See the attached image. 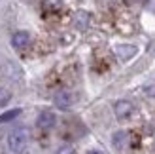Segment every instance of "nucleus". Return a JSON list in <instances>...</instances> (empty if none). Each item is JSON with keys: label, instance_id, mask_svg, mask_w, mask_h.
Returning a JSON list of instances; mask_svg holds the SVG:
<instances>
[{"label": "nucleus", "instance_id": "f8f14e48", "mask_svg": "<svg viewBox=\"0 0 155 154\" xmlns=\"http://www.w3.org/2000/svg\"><path fill=\"white\" fill-rule=\"evenodd\" d=\"M57 154H78L74 147H70V145H66V147H61Z\"/></svg>", "mask_w": 155, "mask_h": 154}, {"label": "nucleus", "instance_id": "0eeeda50", "mask_svg": "<svg viewBox=\"0 0 155 154\" xmlns=\"http://www.w3.org/2000/svg\"><path fill=\"white\" fill-rule=\"evenodd\" d=\"M63 10V0H42V12L45 15H55Z\"/></svg>", "mask_w": 155, "mask_h": 154}, {"label": "nucleus", "instance_id": "2eb2a0df", "mask_svg": "<svg viewBox=\"0 0 155 154\" xmlns=\"http://www.w3.org/2000/svg\"><path fill=\"white\" fill-rule=\"evenodd\" d=\"M136 2H146V0H136Z\"/></svg>", "mask_w": 155, "mask_h": 154}, {"label": "nucleus", "instance_id": "20e7f679", "mask_svg": "<svg viewBox=\"0 0 155 154\" xmlns=\"http://www.w3.org/2000/svg\"><path fill=\"white\" fill-rule=\"evenodd\" d=\"M55 122H57V116L51 110H42L36 118V126L40 129H51L55 126Z\"/></svg>", "mask_w": 155, "mask_h": 154}, {"label": "nucleus", "instance_id": "7ed1b4c3", "mask_svg": "<svg viewBox=\"0 0 155 154\" xmlns=\"http://www.w3.org/2000/svg\"><path fill=\"white\" fill-rule=\"evenodd\" d=\"M114 53L117 55V59L129 61V59H133L138 53V48L133 46V44H119V46H115V48H114Z\"/></svg>", "mask_w": 155, "mask_h": 154}, {"label": "nucleus", "instance_id": "4468645a", "mask_svg": "<svg viewBox=\"0 0 155 154\" xmlns=\"http://www.w3.org/2000/svg\"><path fill=\"white\" fill-rule=\"evenodd\" d=\"M87 154H104V152H100V150H89Z\"/></svg>", "mask_w": 155, "mask_h": 154}, {"label": "nucleus", "instance_id": "423d86ee", "mask_svg": "<svg viewBox=\"0 0 155 154\" xmlns=\"http://www.w3.org/2000/svg\"><path fill=\"white\" fill-rule=\"evenodd\" d=\"M74 25L78 30H87L89 25H91V15L89 12H85V10H78L74 13Z\"/></svg>", "mask_w": 155, "mask_h": 154}, {"label": "nucleus", "instance_id": "f257e3e1", "mask_svg": "<svg viewBox=\"0 0 155 154\" xmlns=\"http://www.w3.org/2000/svg\"><path fill=\"white\" fill-rule=\"evenodd\" d=\"M28 131L25 128H19V129H13V131L8 135V149L15 154H21L28 147Z\"/></svg>", "mask_w": 155, "mask_h": 154}, {"label": "nucleus", "instance_id": "9d476101", "mask_svg": "<svg viewBox=\"0 0 155 154\" xmlns=\"http://www.w3.org/2000/svg\"><path fill=\"white\" fill-rule=\"evenodd\" d=\"M21 114V109H12V110H8L4 114H0V124H4V122H12L15 120Z\"/></svg>", "mask_w": 155, "mask_h": 154}, {"label": "nucleus", "instance_id": "1a4fd4ad", "mask_svg": "<svg viewBox=\"0 0 155 154\" xmlns=\"http://www.w3.org/2000/svg\"><path fill=\"white\" fill-rule=\"evenodd\" d=\"M112 143H114V147L117 150L127 149L129 147V133L127 131H115L114 137H112Z\"/></svg>", "mask_w": 155, "mask_h": 154}, {"label": "nucleus", "instance_id": "ddd939ff", "mask_svg": "<svg viewBox=\"0 0 155 154\" xmlns=\"http://www.w3.org/2000/svg\"><path fill=\"white\" fill-rule=\"evenodd\" d=\"M144 93L148 97H155V84H148V86H144Z\"/></svg>", "mask_w": 155, "mask_h": 154}, {"label": "nucleus", "instance_id": "6e6552de", "mask_svg": "<svg viewBox=\"0 0 155 154\" xmlns=\"http://www.w3.org/2000/svg\"><path fill=\"white\" fill-rule=\"evenodd\" d=\"M74 103V95L70 93V91H59V93L55 95V105L59 107V109H68V107H72Z\"/></svg>", "mask_w": 155, "mask_h": 154}, {"label": "nucleus", "instance_id": "39448f33", "mask_svg": "<svg viewBox=\"0 0 155 154\" xmlns=\"http://www.w3.org/2000/svg\"><path fill=\"white\" fill-rule=\"evenodd\" d=\"M12 46L15 50H19V51L27 50L30 46V34L27 33V30H17V33L12 36Z\"/></svg>", "mask_w": 155, "mask_h": 154}, {"label": "nucleus", "instance_id": "f03ea898", "mask_svg": "<svg viewBox=\"0 0 155 154\" xmlns=\"http://www.w3.org/2000/svg\"><path fill=\"white\" fill-rule=\"evenodd\" d=\"M114 112H115V116H117V120H127L133 116V112H134V105L127 101V99H119V101H115L114 105Z\"/></svg>", "mask_w": 155, "mask_h": 154}, {"label": "nucleus", "instance_id": "9b49d317", "mask_svg": "<svg viewBox=\"0 0 155 154\" xmlns=\"http://www.w3.org/2000/svg\"><path fill=\"white\" fill-rule=\"evenodd\" d=\"M10 99H12V91L8 88H0V109L10 103Z\"/></svg>", "mask_w": 155, "mask_h": 154}]
</instances>
